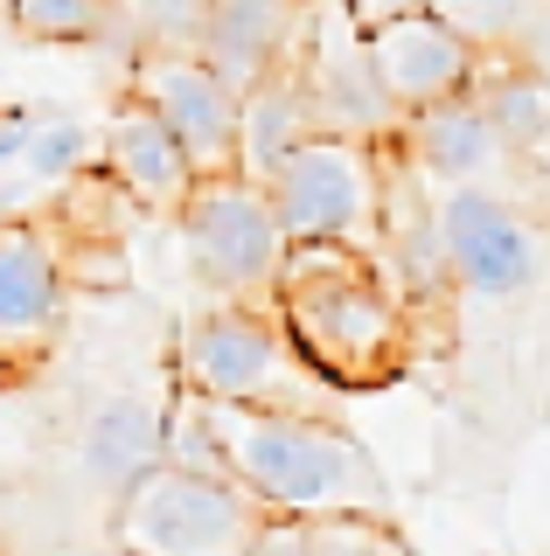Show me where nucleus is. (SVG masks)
I'll return each mask as SVG.
<instances>
[{
    "instance_id": "1",
    "label": "nucleus",
    "mask_w": 550,
    "mask_h": 556,
    "mask_svg": "<svg viewBox=\"0 0 550 556\" xmlns=\"http://www.w3.org/2000/svg\"><path fill=\"white\" fill-rule=\"evenodd\" d=\"M272 320L300 348V362L328 382L335 396L390 390L411 369V334L418 313L376 265V251L355 243H286L279 271L265 286Z\"/></svg>"
},
{
    "instance_id": "2",
    "label": "nucleus",
    "mask_w": 550,
    "mask_h": 556,
    "mask_svg": "<svg viewBox=\"0 0 550 556\" xmlns=\"http://www.w3.org/2000/svg\"><path fill=\"white\" fill-rule=\"evenodd\" d=\"M230 473L265 515H384L390 486L370 445L335 410H286V404H202Z\"/></svg>"
},
{
    "instance_id": "3",
    "label": "nucleus",
    "mask_w": 550,
    "mask_h": 556,
    "mask_svg": "<svg viewBox=\"0 0 550 556\" xmlns=\"http://www.w3.org/2000/svg\"><path fill=\"white\" fill-rule=\"evenodd\" d=\"M175 390L202 404H286L335 410V390L300 362L265 300H216L175 334Z\"/></svg>"
},
{
    "instance_id": "4",
    "label": "nucleus",
    "mask_w": 550,
    "mask_h": 556,
    "mask_svg": "<svg viewBox=\"0 0 550 556\" xmlns=\"http://www.w3.org/2000/svg\"><path fill=\"white\" fill-rule=\"evenodd\" d=\"M265 529V508L230 473H188V466H153L112 501L105 535L118 556H245Z\"/></svg>"
},
{
    "instance_id": "5",
    "label": "nucleus",
    "mask_w": 550,
    "mask_h": 556,
    "mask_svg": "<svg viewBox=\"0 0 550 556\" xmlns=\"http://www.w3.org/2000/svg\"><path fill=\"white\" fill-rule=\"evenodd\" d=\"M384 167H390V147H376V139L307 132L300 147L265 174L286 243H355V251H376Z\"/></svg>"
},
{
    "instance_id": "6",
    "label": "nucleus",
    "mask_w": 550,
    "mask_h": 556,
    "mask_svg": "<svg viewBox=\"0 0 550 556\" xmlns=\"http://www.w3.org/2000/svg\"><path fill=\"white\" fill-rule=\"evenodd\" d=\"M175 230L188 251V271L216 292V300H265L272 271L286 257V230L272 188L251 174L223 167V174H196V188L175 208Z\"/></svg>"
},
{
    "instance_id": "7",
    "label": "nucleus",
    "mask_w": 550,
    "mask_h": 556,
    "mask_svg": "<svg viewBox=\"0 0 550 556\" xmlns=\"http://www.w3.org/2000/svg\"><path fill=\"white\" fill-rule=\"evenodd\" d=\"M439 243L453 286L474 300H523L543 278V237L537 223L515 208L495 181H467V188H439Z\"/></svg>"
},
{
    "instance_id": "8",
    "label": "nucleus",
    "mask_w": 550,
    "mask_h": 556,
    "mask_svg": "<svg viewBox=\"0 0 550 556\" xmlns=\"http://www.w3.org/2000/svg\"><path fill=\"white\" fill-rule=\"evenodd\" d=\"M167 132L182 139V153L196 161V174H223L237 167V91L216 77L196 49H167L147 42L133 56V91Z\"/></svg>"
},
{
    "instance_id": "9",
    "label": "nucleus",
    "mask_w": 550,
    "mask_h": 556,
    "mask_svg": "<svg viewBox=\"0 0 550 556\" xmlns=\"http://www.w3.org/2000/svg\"><path fill=\"white\" fill-rule=\"evenodd\" d=\"M300 70H307V91H314L321 132L376 139V147H390V139H398L404 118L390 112L384 84H376V70H370L363 28L349 22V8H341V0H314V28H307Z\"/></svg>"
},
{
    "instance_id": "10",
    "label": "nucleus",
    "mask_w": 550,
    "mask_h": 556,
    "mask_svg": "<svg viewBox=\"0 0 550 556\" xmlns=\"http://www.w3.org/2000/svg\"><path fill=\"white\" fill-rule=\"evenodd\" d=\"M363 49H370V70L398 118L425 112V104H446V98H467L474 70H480V49L433 8H411L398 22L370 28Z\"/></svg>"
},
{
    "instance_id": "11",
    "label": "nucleus",
    "mask_w": 550,
    "mask_h": 556,
    "mask_svg": "<svg viewBox=\"0 0 550 556\" xmlns=\"http://www.w3.org/2000/svg\"><path fill=\"white\" fill-rule=\"evenodd\" d=\"M71 313V265L42 223H0V362L28 369L49 355Z\"/></svg>"
},
{
    "instance_id": "12",
    "label": "nucleus",
    "mask_w": 550,
    "mask_h": 556,
    "mask_svg": "<svg viewBox=\"0 0 550 556\" xmlns=\"http://www.w3.org/2000/svg\"><path fill=\"white\" fill-rule=\"evenodd\" d=\"M307 28H314V0H202L196 56L245 98L265 70L300 56Z\"/></svg>"
},
{
    "instance_id": "13",
    "label": "nucleus",
    "mask_w": 550,
    "mask_h": 556,
    "mask_svg": "<svg viewBox=\"0 0 550 556\" xmlns=\"http://www.w3.org/2000/svg\"><path fill=\"white\" fill-rule=\"evenodd\" d=\"M398 161L433 188H467V181H495L515 153L509 139L495 132V118L480 112L474 98H446V104H425L398 126Z\"/></svg>"
},
{
    "instance_id": "14",
    "label": "nucleus",
    "mask_w": 550,
    "mask_h": 556,
    "mask_svg": "<svg viewBox=\"0 0 550 556\" xmlns=\"http://www.w3.org/2000/svg\"><path fill=\"white\" fill-rule=\"evenodd\" d=\"M161 459H167V396H153V390L105 396L77 431V473L105 501H118L133 480H147Z\"/></svg>"
},
{
    "instance_id": "15",
    "label": "nucleus",
    "mask_w": 550,
    "mask_h": 556,
    "mask_svg": "<svg viewBox=\"0 0 550 556\" xmlns=\"http://www.w3.org/2000/svg\"><path fill=\"white\" fill-rule=\"evenodd\" d=\"M98 167H105V181L118 195H133L140 208H153V216H175L182 195L196 188V161H188L182 139L167 132L140 98H126L112 112V126L98 132Z\"/></svg>"
},
{
    "instance_id": "16",
    "label": "nucleus",
    "mask_w": 550,
    "mask_h": 556,
    "mask_svg": "<svg viewBox=\"0 0 550 556\" xmlns=\"http://www.w3.org/2000/svg\"><path fill=\"white\" fill-rule=\"evenodd\" d=\"M307 132H321V118H314L307 70H300V56H293V63L265 70V77H258L251 91L237 98V174L265 181V174L279 167Z\"/></svg>"
},
{
    "instance_id": "17",
    "label": "nucleus",
    "mask_w": 550,
    "mask_h": 556,
    "mask_svg": "<svg viewBox=\"0 0 550 556\" xmlns=\"http://www.w3.org/2000/svg\"><path fill=\"white\" fill-rule=\"evenodd\" d=\"M480 112L495 118V132L509 139V153H537L550 139V77L537 63H523L515 49H480V70H474V91H467Z\"/></svg>"
},
{
    "instance_id": "18",
    "label": "nucleus",
    "mask_w": 550,
    "mask_h": 556,
    "mask_svg": "<svg viewBox=\"0 0 550 556\" xmlns=\"http://www.w3.org/2000/svg\"><path fill=\"white\" fill-rule=\"evenodd\" d=\"M8 28L42 49H91L118 28V0H0Z\"/></svg>"
},
{
    "instance_id": "19",
    "label": "nucleus",
    "mask_w": 550,
    "mask_h": 556,
    "mask_svg": "<svg viewBox=\"0 0 550 556\" xmlns=\"http://www.w3.org/2000/svg\"><path fill=\"white\" fill-rule=\"evenodd\" d=\"M91 153H98V132L84 126L77 112H42L36 132H28L22 153H14V174L49 188V181H71L77 167H91Z\"/></svg>"
},
{
    "instance_id": "20",
    "label": "nucleus",
    "mask_w": 550,
    "mask_h": 556,
    "mask_svg": "<svg viewBox=\"0 0 550 556\" xmlns=\"http://www.w3.org/2000/svg\"><path fill=\"white\" fill-rule=\"evenodd\" d=\"M307 549L314 556H418L390 529V515H314L307 521Z\"/></svg>"
},
{
    "instance_id": "21",
    "label": "nucleus",
    "mask_w": 550,
    "mask_h": 556,
    "mask_svg": "<svg viewBox=\"0 0 550 556\" xmlns=\"http://www.w3.org/2000/svg\"><path fill=\"white\" fill-rule=\"evenodd\" d=\"M433 14H446L474 49H515L523 35V0H425Z\"/></svg>"
},
{
    "instance_id": "22",
    "label": "nucleus",
    "mask_w": 550,
    "mask_h": 556,
    "mask_svg": "<svg viewBox=\"0 0 550 556\" xmlns=\"http://www.w3.org/2000/svg\"><path fill=\"white\" fill-rule=\"evenodd\" d=\"M245 556H314V549H307V521H293V515H265V529L251 535Z\"/></svg>"
},
{
    "instance_id": "23",
    "label": "nucleus",
    "mask_w": 550,
    "mask_h": 556,
    "mask_svg": "<svg viewBox=\"0 0 550 556\" xmlns=\"http://www.w3.org/2000/svg\"><path fill=\"white\" fill-rule=\"evenodd\" d=\"M341 8H349V22L370 35V28L398 22V14H411V8H425V0H341Z\"/></svg>"
},
{
    "instance_id": "24",
    "label": "nucleus",
    "mask_w": 550,
    "mask_h": 556,
    "mask_svg": "<svg viewBox=\"0 0 550 556\" xmlns=\"http://www.w3.org/2000/svg\"><path fill=\"white\" fill-rule=\"evenodd\" d=\"M49 556H84V549H49Z\"/></svg>"
},
{
    "instance_id": "25",
    "label": "nucleus",
    "mask_w": 550,
    "mask_h": 556,
    "mask_svg": "<svg viewBox=\"0 0 550 556\" xmlns=\"http://www.w3.org/2000/svg\"><path fill=\"white\" fill-rule=\"evenodd\" d=\"M0 508H8V501H0Z\"/></svg>"
}]
</instances>
